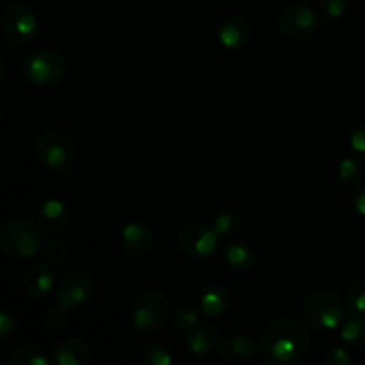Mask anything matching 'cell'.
<instances>
[{"mask_svg": "<svg viewBox=\"0 0 365 365\" xmlns=\"http://www.w3.org/2000/svg\"><path fill=\"white\" fill-rule=\"evenodd\" d=\"M294 2H302V4H305V2H309V0H294Z\"/></svg>", "mask_w": 365, "mask_h": 365, "instance_id": "obj_34", "label": "cell"}, {"mask_svg": "<svg viewBox=\"0 0 365 365\" xmlns=\"http://www.w3.org/2000/svg\"><path fill=\"white\" fill-rule=\"evenodd\" d=\"M96 291L95 280L86 271H73L66 274L57 285V303L64 309H81L88 305Z\"/></svg>", "mask_w": 365, "mask_h": 365, "instance_id": "obj_10", "label": "cell"}, {"mask_svg": "<svg viewBox=\"0 0 365 365\" xmlns=\"http://www.w3.org/2000/svg\"><path fill=\"white\" fill-rule=\"evenodd\" d=\"M220 235L212 225L187 223L180 228L177 235L178 250L192 260L209 259L220 245Z\"/></svg>", "mask_w": 365, "mask_h": 365, "instance_id": "obj_8", "label": "cell"}, {"mask_svg": "<svg viewBox=\"0 0 365 365\" xmlns=\"http://www.w3.org/2000/svg\"><path fill=\"white\" fill-rule=\"evenodd\" d=\"M337 177L341 184L346 185V187H359L365 177V166L360 155L344 157L341 164H339Z\"/></svg>", "mask_w": 365, "mask_h": 365, "instance_id": "obj_21", "label": "cell"}, {"mask_svg": "<svg viewBox=\"0 0 365 365\" xmlns=\"http://www.w3.org/2000/svg\"><path fill=\"white\" fill-rule=\"evenodd\" d=\"M66 312L68 309H64L59 303L56 307H50L45 312V324L48 328H61L66 323Z\"/></svg>", "mask_w": 365, "mask_h": 365, "instance_id": "obj_32", "label": "cell"}, {"mask_svg": "<svg viewBox=\"0 0 365 365\" xmlns=\"http://www.w3.org/2000/svg\"><path fill=\"white\" fill-rule=\"evenodd\" d=\"M303 321L317 331H335L346 317V305L341 296L328 289L309 292L302 303Z\"/></svg>", "mask_w": 365, "mask_h": 365, "instance_id": "obj_2", "label": "cell"}, {"mask_svg": "<svg viewBox=\"0 0 365 365\" xmlns=\"http://www.w3.org/2000/svg\"><path fill=\"white\" fill-rule=\"evenodd\" d=\"M277 25L284 38L303 41L316 32L317 14L305 4L294 2L291 6L282 7L277 16Z\"/></svg>", "mask_w": 365, "mask_h": 365, "instance_id": "obj_9", "label": "cell"}, {"mask_svg": "<svg viewBox=\"0 0 365 365\" xmlns=\"http://www.w3.org/2000/svg\"><path fill=\"white\" fill-rule=\"evenodd\" d=\"M153 246V234L141 221H132L121 232V248L132 259H143Z\"/></svg>", "mask_w": 365, "mask_h": 365, "instance_id": "obj_15", "label": "cell"}, {"mask_svg": "<svg viewBox=\"0 0 365 365\" xmlns=\"http://www.w3.org/2000/svg\"><path fill=\"white\" fill-rule=\"evenodd\" d=\"M0 27L11 45L27 46L38 34V18L29 4L16 0L4 9Z\"/></svg>", "mask_w": 365, "mask_h": 365, "instance_id": "obj_6", "label": "cell"}, {"mask_svg": "<svg viewBox=\"0 0 365 365\" xmlns=\"http://www.w3.org/2000/svg\"><path fill=\"white\" fill-rule=\"evenodd\" d=\"M349 2L348 0H321L319 2V11H321V16H323L324 21H334L341 20L342 16L346 14L348 11Z\"/></svg>", "mask_w": 365, "mask_h": 365, "instance_id": "obj_27", "label": "cell"}, {"mask_svg": "<svg viewBox=\"0 0 365 365\" xmlns=\"http://www.w3.org/2000/svg\"><path fill=\"white\" fill-rule=\"evenodd\" d=\"M349 148L356 153V155L365 157V120L355 123L349 134Z\"/></svg>", "mask_w": 365, "mask_h": 365, "instance_id": "obj_29", "label": "cell"}, {"mask_svg": "<svg viewBox=\"0 0 365 365\" xmlns=\"http://www.w3.org/2000/svg\"><path fill=\"white\" fill-rule=\"evenodd\" d=\"M38 225L50 237L63 234L70 225V210L61 200L48 198L41 203L38 212Z\"/></svg>", "mask_w": 365, "mask_h": 365, "instance_id": "obj_13", "label": "cell"}, {"mask_svg": "<svg viewBox=\"0 0 365 365\" xmlns=\"http://www.w3.org/2000/svg\"><path fill=\"white\" fill-rule=\"evenodd\" d=\"M232 305L230 291L227 285L223 284H210L200 292L198 307L200 312L209 319H217V317L225 316Z\"/></svg>", "mask_w": 365, "mask_h": 365, "instance_id": "obj_16", "label": "cell"}, {"mask_svg": "<svg viewBox=\"0 0 365 365\" xmlns=\"http://www.w3.org/2000/svg\"><path fill=\"white\" fill-rule=\"evenodd\" d=\"M36 157L48 170L66 171L75 163V145L63 132H43L36 141Z\"/></svg>", "mask_w": 365, "mask_h": 365, "instance_id": "obj_7", "label": "cell"}, {"mask_svg": "<svg viewBox=\"0 0 365 365\" xmlns=\"http://www.w3.org/2000/svg\"><path fill=\"white\" fill-rule=\"evenodd\" d=\"M351 203L353 209H355L360 216L365 217V184H360L359 187H356V191L353 192Z\"/></svg>", "mask_w": 365, "mask_h": 365, "instance_id": "obj_33", "label": "cell"}, {"mask_svg": "<svg viewBox=\"0 0 365 365\" xmlns=\"http://www.w3.org/2000/svg\"><path fill=\"white\" fill-rule=\"evenodd\" d=\"M171 316V305L163 291L141 292L132 307V324L143 335H153L168 323Z\"/></svg>", "mask_w": 365, "mask_h": 365, "instance_id": "obj_5", "label": "cell"}, {"mask_svg": "<svg viewBox=\"0 0 365 365\" xmlns=\"http://www.w3.org/2000/svg\"><path fill=\"white\" fill-rule=\"evenodd\" d=\"M260 353V344L246 334H234L221 341L220 355L227 362L241 365L248 364Z\"/></svg>", "mask_w": 365, "mask_h": 365, "instance_id": "obj_14", "label": "cell"}, {"mask_svg": "<svg viewBox=\"0 0 365 365\" xmlns=\"http://www.w3.org/2000/svg\"><path fill=\"white\" fill-rule=\"evenodd\" d=\"M346 305L355 314L365 316V274L353 278L346 289Z\"/></svg>", "mask_w": 365, "mask_h": 365, "instance_id": "obj_25", "label": "cell"}, {"mask_svg": "<svg viewBox=\"0 0 365 365\" xmlns=\"http://www.w3.org/2000/svg\"><path fill=\"white\" fill-rule=\"evenodd\" d=\"M52 360L45 355L41 348L34 344H21L9 355L11 365H50Z\"/></svg>", "mask_w": 365, "mask_h": 365, "instance_id": "obj_22", "label": "cell"}, {"mask_svg": "<svg viewBox=\"0 0 365 365\" xmlns=\"http://www.w3.org/2000/svg\"><path fill=\"white\" fill-rule=\"evenodd\" d=\"M252 34L253 31L250 21L237 14L227 16L217 25V39H220L221 46L232 50V52L245 48L252 41Z\"/></svg>", "mask_w": 365, "mask_h": 365, "instance_id": "obj_12", "label": "cell"}, {"mask_svg": "<svg viewBox=\"0 0 365 365\" xmlns=\"http://www.w3.org/2000/svg\"><path fill=\"white\" fill-rule=\"evenodd\" d=\"M185 346L196 359H210L214 353H220L221 328L214 323L198 324L187 334Z\"/></svg>", "mask_w": 365, "mask_h": 365, "instance_id": "obj_11", "label": "cell"}, {"mask_svg": "<svg viewBox=\"0 0 365 365\" xmlns=\"http://www.w3.org/2000/svg\"><path fill=\"white\" fill-rule=\"evenodd\" d=\"M43 255H45L46 262L50 264H61L64 262V259L68 257V248L61 239H48V241L43 242V248H41Z\"/></svg>", "mask_w": 365, "mask_h": 365, "instance_id": "obj_28", "label": "cell"}, {"mask_svg": "<svg viewBox=\"0 0 365 365\" xmlns=\"http://www.w3.org/2000/svg\"><path fill=\"white\" fill-rule=\"evenodd\" d=\"M223 259L228 267L239 273L250 271L257 262V255L252 246L239 239H228L227 245L223 246Z\"/></svg>", "mask_w": 365, "mask_h": 365, "instance_id": "obj_19", "label": "cell"}, {"mask_svg": "<svg viewBox=\"0 0 365 365\" xmlns=\"http://www.w3.org/2000/svg\"><path fill=\"white\" fill-rule=\"evenodd\" d=\"M339 335H341V341L346 348H362V346H365V316L355 314L348 321H344L339 328Z\"/></svg>", "mask_w": 365, "mask_h": 365, "instance_id": "obj_20", "label": "cell"}, {"mask_svg": "<svg viewBox=\"0 0 365 365\" xmlns=\"http://www.w3.org/2000/svg\"><path fill=\"white\" fill-rule=\"evenodd\" d=\"M171 324L177 330L189 334V331H192L200 324V312L196 309H192L191 305L177 307L171 312Z\"/></svg>", "mask_w": 365, "mask_h": 365, "instance_id": "obj_24", "label": "cell"}, {"mask_svg": "<svg viewBox=\"0 0 365 365\" xmlns=\"http://www.w3.org/2000/svg\"><path fill=\"white\" fill-rule=\"evenodd\" d=\"M52 362L56 365H88L91 362V348L78 337L64 339L52 351Z\"/></svg>", "mask_w": 365, "mask_h": 365, "instance_id": "obj_18", "label": "cell"}, {"mask_svg": "<svg viewBox=\"0 0 365 365\" xmlns=\"http://www.w3.org/2000/svg\"><path fill=\"white\" fill-rule=\"evenodd\" d=\"M43 234L38 221L27 217H11L0 228V248L7 257L25 260L43 248Z\"/></svg>", "mask_w": 365, "mask_h": 365, "instance_id": "obj_3", "label": "cell"}, {"mask_svg": "<svg viewBox=\"0 0 365 365\" xmlns=\"http://www.w3.org/2000/svg\"><path fill=\"white\" fill-rule=\"evenodd\" d=\"M24 77L29 84L38 88H52L59 84L68 73L66 59L57 50H32L24 59Z\"/></svg>", "mask_w": 365, "mask_h": 365, "instance_id": "obj_4", "label": "cell"}, {"mask_svg": "<svg viewBox=\"0 0 365 365\" xmlns=\"http://www.w3.org/2000/svg\"><path fill=\"white\" fill-rule=\"evenodd\" d=\"M323 362L328 365H351L355 360L349 353V348H331L324 353Z\"/></svg>", "mask_w": 365, "mask_h": 365, "instance_id": "obj_31", "label": "cell"}, {"mask_svg": "<svg viewBox=\"0 0 365 365\" xmlns=\"http://www.w3.org/2000/svg\"><path fill=\"white\" fill-rule=\"evenodd\" d=\"M16 331V317L11 314L9 309H2L0 312V342L11 341Z\"/></svg>", "mask_w": 365, "mask_h": 365, "instance_id": "obj_30", "label": "cell"}, {"mask_svg": "<svg viewBox=\"0 0 365 365\" xmlns=\"http://www.w3.org/2000/svg\"><path fill=\"white\" fill-rule=\"evenodd\" d=\"M141 362L143 365H171L173 364V356L159 342H150L143 349Z\"/></svg>", "mask_w": 365, "mask_h": 365, "instance_id": "obj_26", "label": "cell"}, {"mask_svg": "<svg viewBox=\"0 0 365 365\" xmlns=\"http://www.w3.org/2000/svg\"><path fill=\"white\" fill-rule=\"evenodd\" d=\"M260 355L271 365H289L303 360L312 337L305 321L298 317H277L260 335Z\"/></svg>", "mask_w": 365, "mask_h": 365, "instance_id": "obj_1", "label": "cell"}, {"mask_svg": "<svg viewBox=\"0 0 365 365\" xmlns=\"http://www.w3.org/2000/svg\"><path fill=\"white\" fill-rule=\"evenodd\" d=\"M212 227L220 237L234 239L242 230V220L239 217V214L232 212V210H223V212L214 216Z\"/></svg>", "mask_w": 365, "mask_h": 365, "instance_id": "obj_23", "label": "cell"}, {"mask_svg": "<svg viewBox=\"0 0 365 365\" xmlns=\"http://www.w3.org/2000/svg\"><path fill=\"white\" fill-rule=\"evenodd\" d=\"M56 287V273L50 262L34 264L24 277V289L31 298L41 299Z\"/></svg>", "mask_w": 365, "mask_h": 365, "instance_id": "obj_17", "label": "cell"}]
</instances>
